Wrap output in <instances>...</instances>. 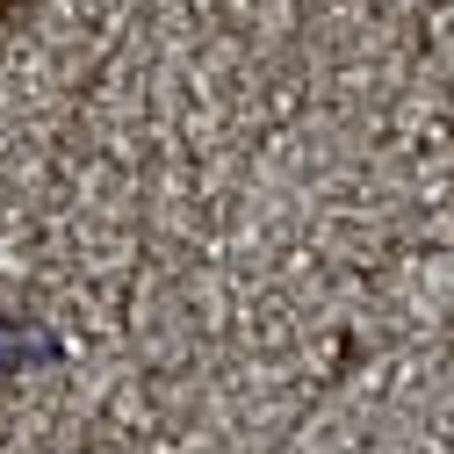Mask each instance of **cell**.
<instances>
[{"label": "cell", "mask_w": 454, "mask_h": 454, "mask_svg": "<svg viewBox=\"0 0 454 454\" xmlns=\"http://www.w3.org/2000/svg\"><path fill=\"white\" fill-rule=\"evenodd\" d=\"M15 361H59V339L43 325H0V368H15Z\"/></svg>", "instance_id": "1"}]
</instances>
